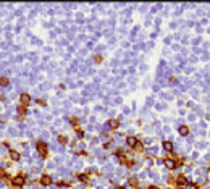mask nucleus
Listing matches in <instances>:
<instances>
[{"label": "nucleus", "mask_w": 210, "mask_h": 189, "mask_svg": "<svg viewBox=\"0 0 210 189\" xmlns=\"http://www.w3.org/2000/svg\"><path fill=\"white\" fill-rule=\"evenodd\" d=\"M29 100H31V97H29L28 94H23V95H21V104H23V107L29 104Z\"/></svg>", "instance_id": "4"}, {"label": "nucleus", "mask_w": 210, "mask_h": 189, "mask_svg": "<svg viewBox=\"0 0 210 189\" xmlns=\"http://www.w3.org/2000/svg\"><path fill=\"white\" fill-rule=\"evenodd\" d=\"M0 84H2V86H7L8 84V78H0Z\"/></svg>", "instance_id": "10"}, {"label": "nucleus", "mask_w": 210, "mask_h": 189, "mask_svg": "<svg viewBox=\"0 0 210 189\" xmlns=\"http://www.w3.org/2000/svg\"><path fill=\"white\" fill-rule=\"evenodd\" d=\"M187 133H189V129L186 128V126H181V128H179V134H183V136H186Z\"/></svg>", "instance_id": "7"}, {"label": "nucleus", "mask_w": 210, "mask_h": 189, "mask_svg": "<svg viewBox=\"0 0 210 189\" xmlns=\"http://www.w3.org/2000/svg\"><path fill=\"white\" fill-rule=\"evenodd\" d=\"M23 184H24L23 176H16V178H13V186H18V187H21Z\"/></svg>", "instance_id": "2"}, {"label": "nucleus", "mask_w": 210, "mask_h": 189, "mask_svg": "<svg viewBox=\"0 0 210 189\" xmlns=\"http://www.w3.org/2000/svg\"><path fill=\"white\" fill-rule=\"evenodd\" d=\"M11 160H20V153H16V152H11Z\"/></svg>", "instance_id": "9"}, {"label": "nucleus", "mask_w": 210, "mask_h": 189, "mask_svg": "<svg viewBox=\"0 0 210 189\" xmlns=\"http://www.w3.org/2000/svg\"><path fill=\"white\" fill-rule=\"evenodd\" d=\"M165 165H167V166H168V168H174V166H176V163H174V162H173V160H168V159H167V160H165Z\"/></svg>", "instance_id": "5"}, {"label": "nucleus", "mask_w": 210, "mask_h": 189, "mask_svg": "<svg viewBox=\"0 0 210 189\" xmlns=\"http://www.w3.org/2000/svg\"><path fill=\"white\" fill-rule=\"evenodd\" d=\"M108 125H110L113 129H115V128H118V121H116V120H110V121H108Z\"/></svg>", "instance_id": "8"}, {"label": "nucleus", "mask_w": 210, "mask_h": 189, "mask_svg": "<svg viewBox=\"0 0 210 189\" xmlns=\"http://www.w3.org/2000/svg\"><path fill=\"white\" fill-rule=\"evenodd\" d=\"M58 139H60V142H66V138H63V136H60Z\"/></svg>", "instance_id": "13"}, {"label": "nucleus", "mask_w": 210, "mask_h": 189, "mask_svg": "<svg viewBox=\"0 0 210 189\" xmlns=\"http://www.w3.org/2000/svg\"><path fill=\"white\" fill-rule=\"evenodd\" d=\"M37 150L41 152V155L42 157H45L47 155V146L44 142H37Z\"/></svg>", "instance_id": "1"}, {"label": "nucleus", "mask_w": 210, "mask_h": 189, "mask_svg": "<svg viewBox=\"0 0 210 189\" xmlns=\"http://www.w3.org/2000/svg\"><path fill=\"white\" fill-rule=\"evenodd\" d=\"M18 112L21 113V115H23V113H24V107H20V108H18Z\"/></svg>", "instance_id": "14"}, {"label": "nucleus", "mask_w": 210, "mask_h": 189, "mask_svg": "<svg viewBox=\"0 0 210 189\" xmlns=\"http://www.w3.org/2000/svg\"><path fill=\"white\" fill-rule=\"evenodd\" d=\"M163 147L167 149V150H171V149H173V146H171V142H165V144H163Z\"/></svg>", "instance_id": "11"}, {"label": "nucleus", "mask_w": 210, "mask_h": 189, "mask_svg": "<svg viewBox=\"0 0 210 189\" xmlns=\"http://www.w3.org/2000/svg\"><path fill=\"white\" fill-rule=\"evenodd\" d=\"M41 183L44 184V186H49V184L52 183V179H50V176H47V175H44V176L41 178Z\"/></svg>", "instance_id": "3"}, {"label": "nucleus", "mask_w": 210, "mask_h": 189, "mask_svg": "<svg viewBox=\"0 0 210 189\" xmlns=\"http://www.w3.org/2000/svg\"><path fill=\"white\" fill-rule=\"evenodd\" d=\"M79 179H81V181H87V176H86V175H79Z\"/></svg>", "instance_id": "12"}, {"label": "nucleus", "mask_w": 210, "mask_h": 189, "mask_svg": "<svg viewBox=\"0 0 210 189\" xmlns=\"http://www.w3.org/2000/svg\"><path fill=\"white\" fill-rule=\"evenodd\" d=\"M126 142H128V146H136V139H134V138H128V139H126Z\"/></svg>", "instance_id": "6"}, {"label": "nucleus", "mask_w": 210, "mask_h": 189, "mask_svg": "<svg viewBox=\"0 0 210 189\" xmlns=\"http://www.w3.org/2000/svg\"><path fill=\"white\" fill-rule=\"evenodd\" d=\"M149 189H159V187H154V186H150V187H149Z\"/></svg>", "instance_id": "15"}]
</instances>
